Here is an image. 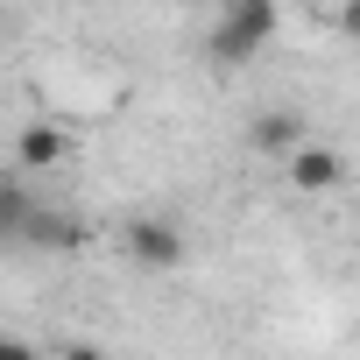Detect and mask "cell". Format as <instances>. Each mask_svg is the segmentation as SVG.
<instances>
[{
  "label": "cell",
  "instance_id": "obj_1",
  "mask_svg": "<svg viewBox=\"0 0 360 360\" xmlns=\"http://www.w3.org/2000/svg\"><path fill=\"white\" fill-rule=\"evenodd\" d=\"M276 29H283V15L269 8V0H233V8L212 22V57H219V64H248V57L269 50Z\"/></svg>",
  "mask_w": 360,
  "mask_h": 360
},
{
  "label": "cell",
  "instance_id": "obj_2",
  "mask_svg": "<svg viewBox=\"0 0 360 360\" xmlns=\"http://www.w3.org/2000/svg\"><path fill=\"white\" fill-rule=\"evenodd\" d=\"M120 248H127V262H134V269H155V276L184 269V226L162 219V212L127 219V226H120Z\"/></svg>",
  "mask_w": 360,
  "mask_h": 360
},
{
  "label": "cell",
  "instance_id": "obj_3",
  "mask_svg": "<svg viewBox=\"0 0 360 360\" xmlns=\"http://www.w3.org/2000/svg\"><path fill=\"white\" fill-rule=\"evenodd\" d=\"M283 184L304 191V198H332V191L346 184V155L325 148V141H311V148H297V155L283 162Z\"/></svg>",
  "mask_w": 360,
  "mask_h": 360
},
{
  "label": "cell",
  "instance_id": "obj_4",
  "mask_svg": "<svg viewBox=\"0 0 360 360\" xmlns=\"http://www.w3.org/2000/svg\"><path fill=\"white\" fill-rule=\"evenodd\" d=\"M248 141H255L262 155H276V162H290L297 148H311V134H304V113H297V106H269V113H255Z\"/></svg>",
  "mask_w": 360,
  "mask_h": 360
},
{
  "label": "cell",
  "instance_id": "obj_5",
  "mask_svg": "<svg viewBox=\"0 0 360 360\" xmlns=\"http://www.w3.org/2000/svg\"><path fill=\"white\" fill-rule=\"evenodd\" d=\"M57 162H71V134L57 120H29L15 134V169L29 176V169H57Z\"/></svg>",
  "mask_w": 360,
  "mask_h": 360
},
{
  "label": "cell",
  "instance_id": "obj_6",
  "mask_svg": "<svg viewBox=\"0 0 360 360\" xmlns=\"http://www.w3.org/2000/svg\"><path fill=\"white\" fill-rule=\"evenodd\" d=\"M36 226V205H29V184H22V169H8V184H0V233H8L15 248L29 240Z\"/></svg>",
  "mask_w": 360,
  "mask_h": 360
},
{
  "label": "cell",
  "instance_id": "obj_7",
  "mask_svg": "<svg viewBox=\"0 0 360 360\" xmlns=\"http://www.w3.org/2000/svg\"><path fill=\"white\" fill-rule=\"evenodd\" d=\"M339 36L360 43V0H346V8H339Z\"/></svg>",
  "mask_w": 360,
  "mask_h": 360
},
{
  "label": "cell",
  "instance_id": "obj_8",
  "mask_svg": "<svg viewBox=\"0 0 360 360\" xmlns=\"http://www.w3.org/2000/svg\"><path fill=\"white\" fill-rule=\"evenodd\" d=\"M50 360H106V353H99V346H85V339H71V346H64V353H50Z\"/></svg>",
  "mask_w": 360,
  "mask_h": 360
},
{
  "label": "cell",
  "instance_id": "obj_9",
  "mask_svg": "<svg viewBox=\"0 0 360 360\" xmlns=\"http://www.w3.org/2000/svg\"><path fill=\"white\" fill-rule=\"evenodd\" d=\"M0 360H36V346L29 339H0Z\"/></svg>",
  "mask_w": 360,
  "mask_h": 360
}]
</instances>
